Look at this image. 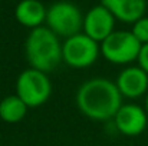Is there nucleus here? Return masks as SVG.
Segmentation results:
<instances>
[{
	"label": "nucleus",
	"instance_id": "f257e3e1",
	"mask_svg": "<svg viewBox=\"0 0 148 146\" xmlns=\"http://www.w3.org/2000/svg\"><path fill=\"white\" fill-rule=\"evenodd\" d=\"M122 99L114 80L94 77L84 82L76 90V107L91 120L106 122L114 119L122 105Z\"/></svg>",
	"mask_w": 148,
	"mask_h": 146
},
{
	"label": "nucleus",
	"instance_id": "f03ea898",
	"mask_svg": "<svg viewBox=\"0 0 148 146\" xmlns=\"http://www.w3.org/2000/svg\"><path fill=\"white\" fill-rule=\"evenodd\" d=\"M25 56L29 67L50 73L62 63V42L49 27L32 29L25 40Z\"/></svg>",
	"mask_w": 148,
	"mask_h": 146
},
{
	"label": "nucleus",
	"instance_id": "7ed1b4c3",
	"mask_svg": "<svg viewBox=\"0 0 148 146\" xmlns=\"http://www.w3.org/2000/svg\"><path fill=\"white\" fill-rule=\"evenodd\" d=\"M45 26L60 39L71 37L82 32L84 13L81 9L68 0H59L48 7Z\"/></svg>",
	"mask_w": 148,
	"mask_h": 146
},
{
	"label": "nucleus",
	"instance_id": "20e7f679",
	"mask_svg": "<svg viewBox=\"0 0 148 146\" xmlns=\"http://www.w3.org/2000/svg\"><path fill=\"white\" fill-rule=\"evenodd\" d=\"M141 46L131 30H115L99 43L101 56L116 66H130L137 62Z\"/></svg>",
	"mask_w": 148,
	"mask_h": 146
},
{
	"label": "nucleus",
	"instance_id": "39448f33",
	"mask_svg": "<svg viewBox=\"0 0 148 146\" xmlns=\"http://www.w3.org/2000/svg\"><path fill=\"white\" fill-rule=\"evenodd\" d=\"M16 95L29 109L45 105L52 95V82L48 73L33 67L20 72L16 79Z\"/></svg>",
	"mask_w": 148,
	"mask_h": 146
},
{
	"label": "nucleus",
	"instance_id": "423d86ee",
	"mask_svg": "<svg viewBox=\"0 0 148 146\" xmlns=\"http://www.w3.org/2000/svg\"><path fill=\"white\" fill-rule=\"evenodd\" d=\"M101 56L99 43L84 32L62 42V62L72 69H88Z\"/></svg>",
	"mask_w": 148,
	"mask_h": 146
},
{
	"label": "nucleus",
	"instance_id": "0eeeda50",
	"mask_svg": "<svg viewBox=\"0 0 148 146\" xmlns=\"http://www.w3.org/2000/svg\"><path fill=\"white\" fill-rule=\"evenodd\" d=\"M112 120L115 129L121 135L135 138L147 129L148 113L144 106H140L137 103H122Z\"/></svg>",
	"mask_w": 148,
	"mask_h": 146
},
{
	"label": "nucleus",
	"instance_id": "6e6552de",
	"mask_svg": "<svg viewBox=\"0 0 148 146\" xmlns=\"http://www.w3.org/2000/svg\"><path fill=\"white\" fill-rule=\"evenodd\" d=\"M115 24L116 19L114 14L103 6V4H97L91 7L85 14H84V26L82 32L94 39L95 42H103L112 32H115Z\"/></svg>",
	"mask_w": 148,
	"mask_h": 146
},
{
	"label": "nucleus",
	"instance_id": "1a4fd4ad",
	"mask_svg": "<svg viewBox=\"0 0 148 146\" xmlns=\"http://www.w3.org/2000/svg\"><path fill=\"white\" fill-rule=\"evenodd\" d=\"M115 85L121 96L135 100L148 93V75L137 66H125L116 76Z\"/></svg>",
	"mask_w": 148,
	"mask_h": 146
},
{
	"label": "nucleus",
	"instance_id": "9d476101",
	"mask_svg": "<svg viewBox=\"0 0 148 146\" xmlns=\"http://www.w3.org/2000/svg\"><path fill=\"white\" fill-rule=\"evenodd\" d=\"M48 7L40 0H19L14 7V17L19 24L32 30L45 26Z\"/></svg>",
	"mask_w": 148,
	"mask_h": 146
},
{
	"label": "nucleus",
	"instance_id": "9b49d317",
	"mask_svg": "<svg viewBox=\"0 0 148 146\" xmlns=\"http://www.w3.org/2000/svg\"><path fill=\"white\" fill-rule=\"evenodd\" d=\"M116 19V22L132 24L143 16H145L147 0H101Z\"/></svg>",
	"mask_w": 148,
	"mask_h": 146
},
{
	"label": "nucleus",
	"instance_id": "f8f14e48",
	"mask_svg": "<svg viewBox=\"0 0 148 146\" xmlns=\"http://www.w3.org/2000/svg\"><path fill=\"white\" fill-rule=\"evenodd\" d=\"M27 110L29 107L16 93L9 95L0 100V119L6 123H19L25 119Z\"/></svg>",
	"mask_w": 148,
	"mask_h": 146
},
{
	"label": "nucleus",
	"instance_id": "ddd939ff",
	"mask_svg": "<svg viewBox=\"0 0 148 146\" xmlns=\"http://www.w3.org/2000/svg\"><path fill=\"white\" fill-rule=\"evenodd\" d=\"M131 32L141 45L148 43V16H143L141 19L134 22Z\"/></svg>",
	"mask_w": 148,
	"mask_h": 146
},
{
	"label": "nucleus",
	"instance_id": "4468645a",
	"mask_svg": "<svg viewBox=\"0 0 148 146\" xmlns=\"http://www.w3.org/2000/svg\"><path fill=\"white\" fill-rule=\"evenodd\" d=\"M137 65L148 75V43L143 45L140 49V53L137 57Z\"/></svg>",
	"mask_w": 148,
	"mask_h": 146
},
{
	"label": "nucleus",
	"instance_id": "2eb2a0df",
	"mask_svg": "<svg viewBox=\"0 0 148 146\" xmlns=\"http://www.w3.org/2000/svg\"><path fill=\"white\" fill-rule=\"evenodd\" d=\"M144 109H145V112L148 113V93L145 95V103H144Z\"/></svg>",
	"mask_w": 148,
	"mask_h": 146
}]
</instances>
